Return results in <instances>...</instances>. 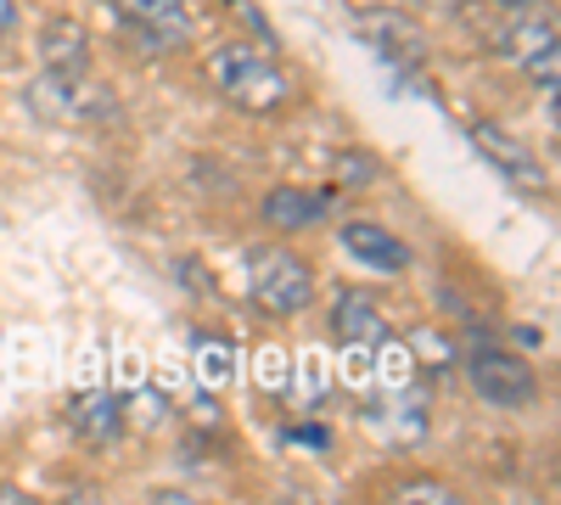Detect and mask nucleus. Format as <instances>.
<instances>
[{
  "instance_id": "obj_5",
  "label": "nucleus",
  "mask_w": 561,
  "mask_h": 505,
  "mask_svg": "<svg viewBox=\"0 0 561 505\" xmlns=\"http://www.w3.org/2000/svg\"><path fill=\"white\" fill-rule=\"evenodd\" d=\"M107 7L147 51H180V45L192 39V12H185V0H107Z\"/></svg>"
},
{
  "instance_id": "obj_12",
  "label": "nucleus",
  "mask_w": 561,
  "mask_h": 505,
  "mask_svg": "<svg viewBox=\"0 0 561 505\" xmlns=\"http://www.w3.org/2000/svg\"><path fill=\"white\" fill-rule=\"evenodd\" d=\"M264 225L270 231H309V225L325 214V192H304V186H275L264 197Z\"/></svg>"
},
{
  "instance_id": "obj_7",
  "label": "nucleus",
  "mask_w": 561,
  "mask_h": 505,
  "mask_svg": "<svg viewBox=\"0 0 561 505\" xmlns=\"http://www.w3.org/2000/svg\"><path fill=\"white\" fill-rule=\"evenodd\" d=\"M354 28L377 45L388 62H421L427 57V34H421V23L404 18L399 7H370V12L354 18Z\"/></svg>"
},
{
  "instance_id": "obj_17",
  "label": "nucleus",
  "mask_w": 561,
  "mask_h": 505,
  "mask_svg": "<svg viewBox=\"0 0 561 505\" xmlns=\"http://www.w3.org/2000/svg\"><path fill=\"white\" fill-rule=\"evenodd\" d=\"M343 377L359 388L370 382V343H343Z\"/></svg>"
},
{
  "instance_id": "obj_14",
  "label": "nucleus",
  "mask_w": 561,
  "mask_h": 505,
  "mask_svg": "<svg viewBox=\"0 0 561 505\" xmlns=\"http://www.w3.org/2000/svg\"><path fill=\"white\" fill-rule=\"evenodd\" d=\"M197 382L203 388H230L237 382V348H230V337H197Z\"/></svg>"
},
{
  "instance_id": "obj_19",
  "label": "nucleus",
  "mask_w": 561,
  "mask_h": 505,
  "mask_svg": "<svg viewBox=\"0 0 561 505\" xmlns=\"http://www.w3.org/2000/svg\"><path fill=\"white\" fill-rule=\"evenodd\" d=\"M399 500H455L444 483H399Z\"/></svg>"
},
{
  "instance_id": "obj_23",
  "label": "nucleus",
  "mask_w": 561,
  "mask_h": 505,
  "mask_svg": "<svg viewBox=\"0 0 561 505\" xmlns=\"http://www.w3.org/2000/svg\"><path fill=\"white\" fill-rule=\"evenodd\" d=\"M494 7H505V12H528L534 0H494Z\"/></svg>"
},
{
  "instance_id": "obj_1",
  "label": "nucleus",
  "mask_w": 561,
  "mask_h": 505,
  "mask_svg": "<svg viewBox=\"0 0 561 505\" xmlns=\"http://www.w3.org/2000/svg\"><path fill=\"white\" fill-rule=\"evenodd\" d=\"M203 73H208V84L219 90V96L237 107V113H248V118L287 113L293 96H298L293 73L280 68L275 57H264V51H253V45H242V39L214 45L208 62H203Z\"/></svg>"
},
{
  "instance_id": "obj_8",
  "label": "nucleus",
  "mask_w": 561,
  "mask_h": 505,
  "mask_svg": "<svg viewBox=\"0 0 561 505\" xmlns=\"http://www.w3.org/2000/svg\"><path fill=\"white\" fill-rule=\"evenodd\" d=\"M505 51L511 62H523L528 79L545 90V96H556V23L550 18H528L505 34Z\"/></svg>"
},
{
  "instance_id": "obj_2",
  "label": "nucleus",
  "mask_w": 561,
  "mask_h": 505,
  "mask_svg": "<svg viewBox=\"0 0 561 505\" xmlns=\"http://www.w3.org/2000/svg\"><path fill=\"white\" fill-rule=\"evenodd\" d=\"M28 107L45 118V124H68V129H84V124H102L118 113V96L90 79V73H51L45 68V79L28 84Z\"/></svg>"
},
{
  "instance_id": "obj_4",
  "label": "nucleus",
  "mask_w": 561,
  "mask_h": 505,
  "mask_svg": "<svg viewBox=\"0 0 561 505\" xmlns=\"http://www.w3.org/2000/svg\"><path fill=\"white\" fill-rule=\"evenodd\" d=\"M466 382H472V393L494 410H523L539 393L534 365L523 354H505V348H478L466 359Z\"/></svg>"
},
{
  "instance_id": "obj_13",
  "label": "nucleus",
  "mask_w": 561,
  "mask_h": 505,
  "mask_svg": "<svg viewBox=\"0 0 561 505\" xmlns=\"http://www.w3.org/2000/svg\"><path fill=\"white\" fill-rule=\"evenodd\" d=\"M68 422H73V433L79 438H90V444H113L118 433H124V404L113 399V393H79L73 404H68Z\"/></svg>"
},
{
  "instance_id": "obj_11",
  "label": "nucleus",
  "mask_w": 561,
  "mask_h": 505,
  "mask_svg": "<svg viewBox=\"0 0 561 505\" xmlns=\"http://www.w3.org/2000/svg\"><path fill=\"white\" fill-rule=\"evenodd\" d=\"M343 248H348L359 264H370V269H404V264H410V248H404L393 231H382V225H370V219L343 225Z\"/></svg>"
},
{
  "instance_id": "obj_3",
  "label": "nucleus",
  "mask_w": 561,
  "mask_h": 505,
  "mask_svg": "<svg viewBox=\"0 0 561 505\" xmlns=\"http://www.w3.org/2000/svg\"><path fill=\"white\" fill-rule=\"evenodd\" d=\"M248 292L270 314H298L314 298V269L293 248H253L248 253Z\"/></svg>"
},
{
  "instance_id": "obj_20",
  "label": "nucleus",
  "mask_w": 561,
  "mask_h": 505,
  "mask_svg": "<svg viewBox=\"0 0 561 505\" xmlns=\"http://www.w3.org/2000/svg\"><path fill=\"white\" fill-rule=\"evenodd\" d=\"M287 444H314V449H332V433H325V427H293V433H287Z\"/></svg>"
},
{
  "instance_id": "obj_10",
  "label": "nucleus",
  "mask_w": 561,
  "mask_h": 505,
  "mask_svg": "<svg viewBox=\"0 0 561 505\" xmlns=\"http://www.w3.org/2000/svg\"><path fill=\"white\" fill-rule=\"evenodd\" d=\"M332 332H337L343 343H377V337H388L382 303L370 298V292H359V287L337 292V298H332Z\"/></svg>"
},
{
  "instance_id": "obj_9",
  "label": "nucleus",
  "mask_w": 561,
  "mask_h": 505,
  "mask_svg": "<svg viewBox=\"0 0 561 505\" xmlns=\"http://www.w3.org/2000/svg\"><path fill=\"white\" fill-rule=\"evenodd\" d=\"M90 28L73 23V18H51L39 28V62L51 73H90Z\"/></svg>"
},
{
  "instance_id": "obj_15",
  "label": "nucleus",
  "mask_w": 561,
  "mask_h": 505,
  "mask_svg": "<svg viewBox=\"0 0 561 505\" xmlns=\"http://www.w3.org/2000/svg\"><path fill=\"white\" fill-rule=\"evenodd\" d=\"M415 348L410 343H393V337H377V359H370V377H382L388 388H410L415 382Z\"/></svg>"
},
{
  "instance_id": "obj_18",
  "label": "nucleus",
  "mask_w": 561,
  "mask_h": 505,
  "mask_svg": "<svg viewBox=\"0 0 561 505\" xmlns=\"http://www.w3.org/2000/svg\"><path fill=\"white\" fill-rule=\"evenodd\" d=\"M370 174H377V158H359V152H348V158L337 163V180H343V186H348V180H370Z\"/></svg>"
},
{
  "instance_id": "obj_6",
  "label": "nucleus",
  "mask_w": 561,
  "mask_h": 505,
  "mask_svg": "<svg viewBox=\"0 0 561 505\" xmlns=\"http://www.w3.org/2000/svg\"><path fill=\"white\" fill-rule=\"evenodd\" d=\"M472 141H478V152L505 174V186H511V192H523V197H534V203L550 197V174L539 169V158L517 141V135H505L500 124L483 118V124H472Z\"/></svg>"
},
{
  "instance_id": "obj_16",
  "label": "nucleus",
  "mask_w": 561,
  "mask_h": 505,
  "mask_svg": "<svg viewBox=\"0 0 561 505\" xmlns=\"http://www.w3.org/2000/svg\"><path fill=\"white\" fill-rule=\"evenodd\" d=\"M253 382H259L264 393H287V388H293V359H287V348L264 343V348L253 354Z\"/></svg>"
},
{
  "instance_id": "obj_21",
  "label": "nucleus",
  "mask_w": 561,
  "mask_h": 505,
  "mask_svg": "<svg viewBox=\"0 0 561 505\" xmlns=\"http://www.w3.org/2000/svg\"><path fill=\"white\" fill-rule=\"evenodd\" d=\"M18 28V0H0V39H12Z\"/></svg>"
},
{
  "instance_id": "obj_22",
  "label": "nucleus",
  "mask_w": 561,
  "mask_h": 505,
  "mask_svg": "<svg viewBox=\"0 0 561 505\" xmlns=\"http://www.w3.org/2000/svg\"><path fill=\"white\" fill-rule=\"evenodd\" d=\"M421 7H438V12H460L466 0H421Z\"/></svg>"
}]
</instances>
